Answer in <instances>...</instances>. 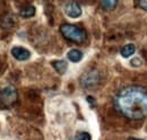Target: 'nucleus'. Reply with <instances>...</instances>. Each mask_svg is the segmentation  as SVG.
<instances>
[{
    "mask_svg": "<svg viewBox=\"0 0 147 140\" xmlns=\"http://www.w3.org/2000/svg\"><path fill=\"white\" fill-rule=\"evenodd\" d=\"M137 5H139L140 8H143L145 11H147V1L143 0V1H137Z\"/></svg>",
    "mask_w": 147,
    "mask_h": 140,
    "instance_id": "ddd939ff",
    "label": "nucleus"
},
{
    "mask_svg": "<svg viewBox=\"0 0 147 140\" xmlns=\"http://www.w3.org/2000/svg\"><path fill=\"white\" fill-rule=\"evenodd\" d=\"M60 33L65 38L75 43H84L87 38V33L84 28L71 25V24H62L60 26Z\"/></svg>",
    "mask_w": 147,
    "mask_h": 140,
    "instance_id": "f03ea898",
    "label": "nucleus"
},
{
    "mask_svg": "<svg viewBox=\"0 0 147 140\" xmlns=\"http://www.w3.org/2000/svg\"><path fill=\"white\" fill-rule=\"evenodd\" d=\"M52 66L60 75H63L66 71H67V68H68V65L66 61L63 60H59V61H52Z\"/></svg>",
    "mask_w": 147,
    "mask_h": 140,
    "instance_id": "6e6552de",
    "label": "nucleus"
},
{
    "mask_svg": "<svg viewBox=\"0 0 147 140\" xmlns=\"http://www.w3.org/2000/svg\"><path fill=\"white\" fill-rule=\"evenodd\" d=\"M135 52H136V46L134 44H127V45H125L120 50V53H121V55L123 58H129V57H131Z\"/></svg>",
    "mask_w": 147,
    "mask_h": 140,
    "instance_id": "9d476101",
    "label": "nucleus"
},
{
    "mask_svg": "<svg viewBox=\"0 0 147 140\" xmlns=\"http://www.w3.org/2000/svg\"><path fill=\"white\" fill-rule=\"evenodd\" d=\"M19 15L24 18L33 17L35 15V7L34 6H25L19 10Z\"/></svg>",
    "mask_w": 147,
    "mask_h": 140,
    "instance_id": "0eeeda50",
    "label": "nucleus"
},
{
    "mask_svg": "<svg viewBox=\"0 0 147 140\" xmlns=\"http://www.w3.org/2000/svg\"><path fill=\"white\" fill-rule=\"evenodd\" d=\"M100 73L95 70L90 71V72H86L83 75V77L80 78V84L83 87H93V86H96L98 83H100Z\"/></svg>",
    "mask_w": 147,
    "mask_h": 140,
    "instance_id": "20e7f679",
    "label": "nucleus"
},
{
    "mask_svg": "<svg viewBox=\"0 0 147 140\" xmlns=\"http://www.w3.org/2000/svg\"><path fill=\"white\" fill-rule=\"evenodd\" d=\"M18 98L17 90L13 86H7L0 89V108H11Z\"/></svg>",
    "mask_w": 147,
    "mask_h": 140,
    "instance_id": "7ed1b4c3",
    "label": "nucleus"
},
{
    "mask_svg": "<svg viewBox=\"0 0 147 140\" xmlns=\"http://www.w3.org/2000/svg\"><path fill=\"white\" fill-rule=\"evenodd\" d=\"M100 3H101V7L103 9H105V10H112L118 5V1L117 0H103Z\"/></svg>",
    "mask_w": 147,
    "mask_h": 140,
    "instance_id": "9b49d317",
    "label": "nucleus"
},
{
    "mask_svg": "<svg viewBox=\"0 0 147 140\" xmlns=\"http://www.w3.org/2000/svg\"><path fill=\"white\" fill-rule=\"evenodd\" d=\"M128 140H143V139H137V138H129Z\"/></svg>",
    "mask_w": 147,
    "mask_h": 140,
    "instance_id": "4468645a",
    "label": "nucleus"
},
{
    "mask_svg": "<svg viewBox=\"0 0 147 140\" xmlns=\"http://www.w3.org/2000/svg\"><path fill=\"white\" fill-rule=\"evenodd\" d=\"M11 54L15 59H17L19 61H25L27 59H30L31 57V52L25 49V48H22V46H15L11 49Z\"/></svg>",
    "mask_w": 147,
    "mask_h": 140,
    "instance_id": "423d86ee",
    "label": "nucleus"
},
{
    "mask_svg": "<svg viewBox=\"0 0 147 140\" xmlns=\"http://www.w3.org/2000/svg\"><path fill=\"white\" fill-rule=\"evenodd\" d=\"M115 110L129 120H142L147 116V89L128 86L120 89L113 98Z\"/></svg>",
    "mask_w": 147,
    "mask_h": 140,
    "instance_id": "f257e3e1",
    "label": "nucleus"
},
{
    "mask_svg": "<svg viewBox=\"0 0 147 140\" xmlns=\"http://www.w3.org/2000/svg\"><path fill=\"white\" fill-rule=\"evenodd\" d=\"M74 140H92V138L88 132H79L76 135Z\"/></svg>",
    "mask_w": 147,
    "mask_h": 140,
    "instance_id": "f8f14e48",
    "label": "nucleus"
},
{
    "mask_svg": "<svg viewBox=\"0 0 147 140\" xmlns=\"http://www.w3.org/2000/svg\"><path fill=\"white\" fill-rule=\"evenodd\" d=\"M65 13L69 17L77 18L82 15V8H80V6L77 2L70 1V2H67L66 3V6H65Z\"/></svg>",
    "mask_w": 147,
    "mask_h": 140,
    "instance_id": "39448f33",
    "label": "nucleus"
},
{
    "mask_svg": "<svg viewBox=\"0 0 147 140\" xmlns=\"http://www.w3.org/2000/svg\"><path fill=\"white\" fill-rule=\"evenodd\" d=\"M67 57L71 62H78V61H80L83 59V53H82V51H79L77 49H73V50H70L68 52Z\"/></svg>",
    "mask_w": 147,
    "mask_h": 140,
    "instance_id": "1a4fd4ad",
    "label": "nucleus"
}]
</instances>
